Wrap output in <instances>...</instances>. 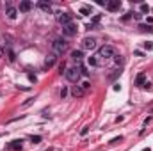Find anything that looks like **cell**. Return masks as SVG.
<instances>
[{"instance_id":"obj_15","label":"cell","mask_w":153,"mask_h":151,"mask_svg":"<svg viewBox=\"0 0 153 151\" xmlns=\"http://www.w3.org/2000/svg\"><path fill=\"white\" fill-rule=\"evenodd\" d=\"M144 80H146V76H144V73H141V75H137V78H135V84L137 85H143Z\"/></svg>"},{"instance_id":"obj_10","label":"cell","mask_w":153,"mask_h":151,"mask_svg":"<svg viewBox=\"0 0 153 151\" xmlns=\"http://www.w3.org/2000/svg\"><path fill=\"white\" fill-rule=\"evenodd\" d=\"M55 59H57V57H55L53 53H50V55L45 59V68H52V66L55 64Z\"/></svg>"},{"instance_id":"obj_28","label":"cell","mask_w":153,"mask_h":151,"mask_svg":"<svg viewBox=\"0 0 153 151\" xmlns=\"http://www.w3.org/2000/svg\"><path fill=\"white\" fill-rule=\"evenodd\" d=\"M143 151H152V150H150V148H146V150H143Z\"/></svg>"},{"instance_id":"obj_5","label":"cell","mask_w":153,"mask_h":151,"mask_svg":"<svg viewBox=\"0 0 153 151\" xmlns=\"http://www.w3.org/2000/svg\"><path fill=\"white\" fill-rule=\"evenodd\" d=\"M76 23H68L66 27H62V34L66 36V38H73V36H76Z\"/></svg>"},{"instance_id":"obj_7","label":"cell","mask_w":153,"mask_h":151,"mask_svg":"<svg viewBox=\"0 0 153 151\" xmlns=\"http://www.w3.org/2000/svg\"><path fill=\"white\" fill-rule=\"evenodd\" d=\"M5 14H7L9 20H14V18L18 16V9L13 7V5H7V7H5Z\"/></svg>"},{"instance_id":"obj_11","label":"cell","mask_w":153,"mask_h":151,"mask_svg":"<svg viewBox=\"0 0 153 151\" xmlns=\"http://www.w3.org/2000/svg\"><path fill=\"white\" fill-rule=\"evenodd\" d=\"M38 7L43 13H52V5H50L48 2H38Z\"/></svg>"},{"instance_id":"obj_24","label":"cell","mask_w":153,"mask_h":151,"mask_svg":"<svg viewBox=\"0 0 153 151\" xmlns=\"http://www.w3.org/2000/svg\"><path fill=\"white\" fill-rule=\"evenodd\" d=\"M39 141H41V137H39V135H36V137H32V142H34V144H38Z\"/></svg>"},{"instance_id":"obj_20","label":"cell","mask_w":153,"mask_h":151,"mask_svg":"<svg viewBox=\"0 0 153 151\" xmlns=\"http://www.w3.org/2000/svg\"><path fill=\"white\" fill-rule=\"evenodd\" d=\"M80 87H82V91H87L91 85H89V82H82V84H80Z\"/></svg>"},{"instance_id":"obj_4","label":"cell","mask_w":153,"mask_h":151,"mask_svg":"<svg viewBox=\"0 0 153 151\" xmlns=\"http://www.w3.org/2000/svg\"><path fill=\"white\" fill-rule=\"evenodd\" d=\"M57 21H59L62 27H66L68 23H71V14H70V13H64V11H59V13H57Z\"/></svg>"},{"instance_id":"obj_22","label":"cell","mask_w":153,"mask_h":151,"mask_svg":"<svg viewBox=\"0 0 153 151\" xmlns=\"http://www.w3.org/2000/svg\"><path fill=\"white\" fill-rule=\"evenodd\" d=\"M144 48H146V50H153V43H152V41L144 43Z\"/></svg>"},{"instance_id":"obj_12","label":"cell","mask_w":153,"mask_h":151,"mask_svg":"<svg viewBox=\"0 0 153 151\" xmlns=\"http://www.w3.org/2000/svg\"><path fill=\"white\" fill-rule=\"evenodd\" d=\"M82 57H84L82 50H73V52H71V59L76 61V62H80V61H82Z\"/></svg>"},{"instance_id":"obj_26","label":"cell","mask_w":153,"mask_h":151,"mask_svg":"<svg viewBox=\"0 0 153 151\" xmlns=\"http://www.w3.org/2000/svg\"><path fill=\"white\" fill-rule=\"evenodd\" d=\"M146 21H148V23H150V25H153V16H150V18H148V20H146Z\"/></svg>"},{"instance_id":"obj_27","label":"cell","mask_w":153,"mask_h":151,"mask_svg":"<svg viewBox=\"0 0 153 151\" xmlns=\"http://www.w3.org/2000/svg\"><path fill=\"white\" fill-rule=\"evenodd\" d=\"M2 55H4V48L0 46V59H2Z\"/></svg>"},{"instance_id":"obj_18","label":"cell","mask_w":153,"mask_h":151,"mask_svg":"<svg viewBox=\"0 0 153 151\" xmlns=\"http://www.w3.org/2000/svg\"><path fill=\"white\" fill-rule=\"evenodd\" d=\"M139 29H141V30H148V32H153V25H150V27H148V25H141Z\"/></svg>"},{"instance_id":"obj_1","label":"cell","mask_w":153,"mask_h":151,"mask_svg":"<svg viewBox=\"0 0 153 151\" xmlns=\"http://www.w3.org/2000/svg\"><path fill=\"white\" fill-rule=\"evenodd\" d=\"M64 50H66V41L62 38H55L52 41V52H53V55H62Z\"/></svg>"},{"instance_id":"obj_17","label":"cell","mask_w":153,"mask_h":151,"mask_svg":"<svg viewBox=\"0 0 153 151\" xmlns=\"http://www.w3.org/2000/svg\"><path fill=\"white\" fill-rule=\"evenodd\" d=\"M89 13H91V9H89V7H85V5H84V7H80V14H84V16H87Z\"/></svg>"},{"instance_id":"obj_13","label":"cell","mask_w":153,"mask_h":151,"mask_svg":"<svg viewBox=\"0 0 153 151\" xmlns=\"http://www.w3.org/2000/svg\"><path fill=\"white\" fill-rule=\"evenodd\" d=\"M84 93H85V91H82V87H78V85L73 87V91H71V94H73V96H84Z\"/></svg>"},{"instance_id":"obj_23","label":"cell","mask_w":153,"mask_h":151,"mask_svg":"<svg viewBox=\"0 0 153 151\" xmlns=\"http://www.w3.org/2000/svg\"><path fill=\"white\" fill-rule=\"evenodd\" d=\"M80 133H82V135H87V133H89V126H84V128H82V132H80Z\"/></svg>"},{"instance_id":"obj_9","label":"cell","mask_w":153,"mask_h":151,"mask_svg":"<svg viewBox=\"0 0 153 151\" xmlns=\"http://www.w3.org/2000/svg\"><path fill=\"white\" fill-rule=\"evenodd\" d=\"M105 5H107L109 11H117V9L121 7V2H119V0H111V2H107Z\"/></svg>"},{"instance_id":"obj_25","label":"cell","mask_w":153,"mask_h":151,"mask_svg":"<svg viewBox=\"0 0 153 151\" xmlns=\"http://www.w3.org/2000/svg\"><path fill=\"white\" fill-rule=\"evenodd\" d=\"M134 18L135 20H141V13H134Z\"/></svg>"},{"instance_id":"obj_8","label":"cell","mask_w":153,"mask_h":151,"mask_svg":"<svg viewBox=\"0 0 153 151\" xmlns=\"http://www.w3.org/2000/svg\"><path fill=\"white\" fill-rule=\"evenodd\" d=\"M32 9V4L29 2V0H23V2H20V7H18V11L20 13H29Z\"/></svg>"},{"instance_id":"obj_14","label":"cell","mask_w":153,"mask_h":151,"mask_svg":"<svg viewBox=\"0 0 153 151\" xmlns=\"http://www.w3.org/2000/svg\"><path fill=\"white\" fill-rule=\"evenodd\" d=\"M87 62H89V66H100L98 55H96V57H89V59H87Z\"/></svg>"},{"instance_id":"obj_2","label":"cell","mask_w":153,"mask_h":151,"mask_svg":"<svg viewBox=\"0 0 153 151\" xmlns=\"http://www.w3.org/2000/svg\"><path fill=\"white\" fill-rule=\"evenodd\" d=\"M114 55H116V50H114V46H111V44H103L100 48V52H98V57H103V59H111Z\"/></svg>"},{"instance_id":"obj_16","label":"cell","mask_w":153,"mask_h":151,"mask_svg":"<svg viewBox=\"0 0 153 151\" xmlns=\"http://www.w3.org/2000/svg\"><path fill=\"white\" fill-rule=\"evenodd\" d=\"M11 148H13V150H22V141H14V142L11 144Z\"/></svg>"},{"instance_id":"obj_3","label":"cell","mask_w":153,"mask_h":151,"mask_svg":"<svg viewBox=\"0 0 153 151\" xmlns=\"http://www.w3.org/2000/svg\"><path fill=\"white\" fill-rule=\"evenodd\" d=\"M64 75H66V78L70 82H78V78H80V68H68L64 71Z\"/></svg>"},{"instance_id":"obj_6","label":"cell","mask_w":153,"mask_h":151,"mask_svg":"<svg viewBox=\"0 0 153 151\" xmlns=\"http://www.w3.org/2000/svg\"><path fill=\"white\" fill-rule=\"evenodd\" d=\"M82 48L84 50H94L96 48V39L94 38H84L82 39Z\"/></svg>"},{"instance_id":"obj_19","label":"cell","mask_w":153,"mask_h":151,"mask_svg":"<svg viewBox=\"0 0 153 151\" xmlns=\"http://www.w3.org/2000/svg\"><path fill=\"white\" fill-rule=\"evenodd\" d=\"M141 11L143 13H150V5L148 4H141Z\"/></svg>"},{"instance_id":"obj_21","label":"cell","mask_w":153,"mask_h":151,"mask_svg":"<svg viewBox=\"0 0 153 151\" xmlns=\"http://www.w3.org/2000/svg\"><path fill=\"white\" fill-rule=\"evenodd\" d=\"M66 96H68V89L62 87V89H61V98H66Z\"/></svg>"}]
</instances>
